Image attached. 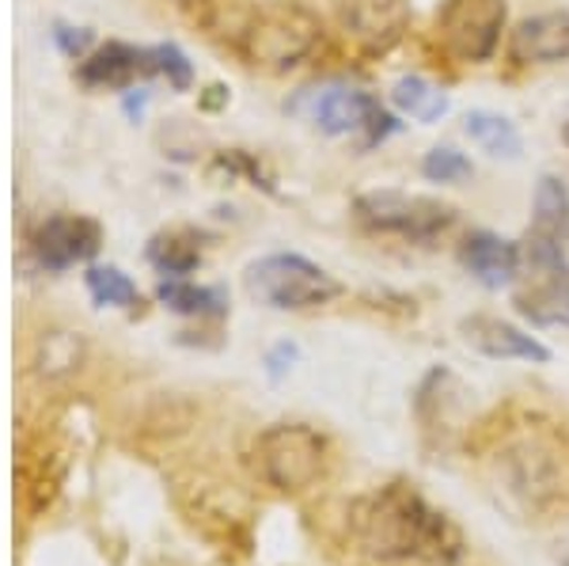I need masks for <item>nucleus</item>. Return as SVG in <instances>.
<instances>
[{"mask_svg": "<svg viewBox=\"0 0 569 566\" xmlns=\"http://www.w3.org/2000/svg\"><path fill=\"white\" fill-rule=\"evenodd\" d=\"M353 217L369 232L402 236V240L426 244L456 225V209L440 198L407 195V190H365L353 198Z\"/></svg>", "mask_w": 569, "mask_h": 566, "instance_id": "nucleus-5", "label": "nucleus"}, {"mask_svg": "<svg viewBox=\"0 0 569 566\" xmlns=\"http://www.w3.org/2000/svg\"><path fill=\"white\" fill-rule=\"evenodd\" d=\"M152 72V50H137L126 42H107L80 66V80L91 88H130L137 77Z\"/></svg>", "mask_w": 569, "mask_h": 566, "instance_id": "nucleus-14", "label": "nucleus"}, {"mask_svg": "<svg viewBox=\"0 0 569 566\" xmlns=\"http://www.w3.org/2000/svg\"><path fill=\"white\" fill-rule=\"evenodd\" d=\"M493 483L525 514H566L569 509V449L555 434L531 430L512 437L493 456Z\"/></svg>", "mask_w": 569, "mask_h": 566, "instance_id": "nucleus-2", "label": "nucleus"}, {"mask_svg": "<svg viewBox=\"0 0 569 566\" xmlns=\"http://www.w3.org/2000/svg\"><path fill=\"white\" fill-rule=\"evenodd\" d=\"M88 294L96 297V305H110V308H133L137 305V286L118 267H91L88 270Z\"/></svg>", "mask_w": 569, "mask_h": 566, "instance_id": "nucleus-21", "label": "nucleus"}, {"mask_svg": "<svg viewBox=\"0 0 569 566\" xmlns=\"http://www.w3.org/2000/svg\"><path fill=\"white\" fill-rule=\"evenodd\" d=\"M338 16L357 46L383 53L407 34L410 0H338Z\"/></svg>", "mask_w": 569, "mask_h": 566, "instance_id": "nucleus-9", "label": "nucleus"}, {"mask_svg": "<svg viewBox=\"0 0 569 566\" xmlns=\"http://www.w3.org/2000/svg\"><path fill=\"white\" fill-rule=\"evenodd\" d=\"M391 103L399 115L415 118V122H440V118L448 115V96L440 91L433 80L418 77V72H410V77H399L391 88Z\"/></svg>", "mask_w": 569, "mask_h": 566, "instance_id": "nucleus-17", "label": "nucleus"}, {"mask_svg": "<svg viewBox=\"0 0 569 566\" xmlns=\"http://www.w3.org/2000/svg\"><path fill=\"white\" fill-rule=\"evenodd\" d=\"M149 259H152V267L160 274H168V278H187L201 262V251H198V244L182 240V236H156Z\"/></svg>", "mask_w": 569, "mask_h": 566, "instance_id": "nucleus-20", "label": "nucleus"}, {"mask_svg": "<svg viewBox=\"0 0 569 566\" xmlns=\"http://www.w3.org/2000/svg\"><path fill=\"white\" fill-rule=\"evenodd\" d=\"M467 346H475L486 358H501V361H536V365H547L550 361V350L536 335L520 331L517 324L509 319H498V316H471L460 324Z\"/></svg>", "mask_w": 569, "mask_h": 566, "instance_id": "nucleus-12", "label": "nucleus"}, {"mask_svg": "<svg viewBox=\"0 0 569 566\" xmlns=\"http://www.w3.org/2000/svg\"><path fill=\"white\" fill-rule=\"evenodd\" d=\"M509 58L517 66H558L569 61V12H539L512 27Z\"/></svg>", "mask_w": 569, "mask_h": 566, "instance_id": "nucleus-10", "label": "nucleus"}, {"mask_svg": "<svg viewBox=\"0 0 569 566\" xmlns=\"http://www.w3.org/2000/svg\"><path fill=\"white\" fill-rule=\"evenodd\" d=\"M505 20H509L505 0H445L437 8V34L460 61H490Z\"/></svg>", "mask_w": 569, "mask_h": 566, "instance_id": "nucleus-8", "label": "nucleus"}, {"mask_svg": "<svg viewBox=\"0 0 569 566\" xmlns=\"http://www.w3.org/2000/svg\"><path fill=\"white\" fill-rule=\"evenodd\" d=\"M562 141H566V145H569V122H566V126H562Z\"/></svg>", "mask_w": 569, "mask_h": 566, "instance_id": "nucleus-25", "label": "nucleus"}, {"mask_svg": "<svg viewBox=\"0 0 569 566\" xmlns=\"http://www.w3.org/2000/svg\"><path fill=\"white\" fill-rule=\"evenodd\" d=\"M152 72L168 77L176 88H187L190 80H194V69H190V61L182 58L179 46H152Z\"/></svg>", "mask_w": 569, "mask_h": 566, "instance_id": "nucleus-23", "label": "nucleus"}, {"mask_svg": "<svg viewBox=\"0 0 569 566\" xmlns=\"http://www.w3.org/2000/svg\"><path fill=\"white\" fill-rule=\"evenodd\" d=\"M471 160L463 157L460 149H452V145H437V149L426 152V160H421V176L429 182H463L471 179Z\"/></svg>", "mask_w": 569, "mask_h": 566, "instance_id": "nucleus-22", "label": "nucleus"}, {"mask_svg": "<svg viewBox=\"0 0 569 566\" xmlns=\"http://www.w3.org/2000/svg\"><path fill=\"white\" fill-rule=\"evenodd\" d=\"M528 240L558 244V248L569 244V187L558 176H543L536 182Z\"/></svg>", "mask_w": 569, "mask_h": 566, "instance_id": "nucleus-16", "label": "nucleus"}, {"mask_svg": "<svg viewBox=\"0 0 569 566\" xmlns=\"http://www.w3.org/2000/svg\"><path fill=\"white\" fill-rule=\"evenodd\" d=\"M463 133L479 145L482 152L490 157H505V160H517L520 157V133L517 126L509 122L505 115L493 111H471L463 118Z\"/></svg>", "mask_w": 569, "mask_h": 566, "instance_id": "nucleus-18", "label": "nucleus"}, {"mask_svg": "<svg viewBox=\"0 0 569 566\" xmlns=\"http://www.w3.org/2000/svg\"><path fill=\"white\" fill-rule=\"evenodd\" d=\"M247 294L266 308H278V312H305V308H323L342 297V281L305 255L281 251L251 262Z\"/></svg>", "mask_w": 569, "mask_h": 566, "instance_id": "nucleus-4", "label": "nucleus"}, {"mask_svg": "<svg viewBox=\"0 0 569 566\" xmlns=\"http://www.w3.org/2000/svg\"><path fill=\"white\" fill-rule=\"evenodd\" d=\"M292 111L305 115L311 126H319L330 137H361V149H376L391 133H399V118L383 111L376 96L346 85V80L305 88L292 99Z\"/></svg>", "mask_w": 569, "mask_h": 566, "instance_id": "nucleus-3", "label": "nucleus"}, {"mask_svg": "<svg viewBox=\"0 0 569 566\" xmlns=\"http://www.w3.org/2000/svg\"><path fill=\"white\" fill-rule=\"evenodd\" d=\"M156 297L171 308V312H182V316H220L228 308V297L220 294L213 286H194L187 278H171L156 289Z\"/></svg>", "mask_w": 569, "mask_h": 566, "instance_id": "nucleus-19", "label": "nucleus"}, {"mask_svg": "<svg viewBox=\"0 0 569 566\" xmlns=\"http://www.w3.org/2000/svg\"><path fill=\"white\" fill-rule=\"evenodd\" d=\"M179 4H182V8H190V12L198 16V12H206V8L213 4V0H179Z\"/></svg>", "mask_w": 569, "mask_h": 566, "instance_id": "nucleus-24", "label": "nucleus"}, {"mask_svg": "<svg viewBox=\"0 0 569 566\" xmlns=\"http://www.w3.org/2000/svg\"><path fill=\"white\" fill-rule=\"evenodd\" d=\"M99 251V225L88 217H50L34 232V259L46 270H69Z\"/></svg>", "mask_w": 569, "mask_h": 566, "instance_id": "nucleus-11", "label": "nucleus"}, {"mask_svg": "<svg viewBox=\"0 0 569 566\" xmlns=\"http://www.w3.org/2000/svg\"><path fill=\"white\" fill-rule=\"evenodd\" d=\"M254 456H259V468L270 487L297 495L323 479L327 437L305 423H278L259 437Z\"/></svg>", "mask_w": 569, "mask_h": 566, "instance_id": "nucleus-6", "label": "nucleus"}, {"mask_svg": "<svg viewBox=\"0 0 569 566\" xmlns=\"http://www.w3.org/2000/svg\"><path fill=\"white\" fill-rule=\"evenodd\" d=\"M517 312L536 327H569V267L536 274L531 289L517 294Z\"/></svg>", "mask_w": 569, "mask_h": 566, "instance_id": "nucleus-15", "label": "nucleus"}, {"mask_svg": "<svg viewBox=\"0 0 569 566\" xmlns=\"http://www.w3.org/2000/svg\"><path fill=\"white\" fill-rule=\"evenodd\" d=\"M319 20L308 8L292 4V0H273L266 4L254 23L247 27L243 46L251 53L254 66H270V69H289L300 66L311 50L319 46Z\"/></svg>", "mask_w": 569, "mask_h": 566, "instance_id": "nucleus-7", "label": "nucleus"}, {"mask_svg": "<svg viewBox=\"0 0 569 566\" xmlns=\"http://www.w3.org/2000/svg\"><path fill=\"white\" fill-rule=\"evenodd\" d=\"M460 262L475 281H482L486 289H505L517 281V274L525 270V255L520 244L501 240L498 232H471L460 244Z\"/></svg>", "mask_w": 569, "mask_h": 566, "instance_id": "nucleus-13", "label": "nucleus"}, {"mask_svg": "<svg viewBox=\"0 0 569 566\" xmlns=\"http://www.w3.org/2000/svg\"><path fill=\"white\" fill-rule=\"evenodd\" d=\"M350 533L365 555L380 563H456L463 555V533L429 506L407 483L361 495L350 509Z\"/></svg>", "mask_w": 569, "mask_h": 566, "instance_id": "nucleus-1", "label": "nucleus"}]
</instances>
